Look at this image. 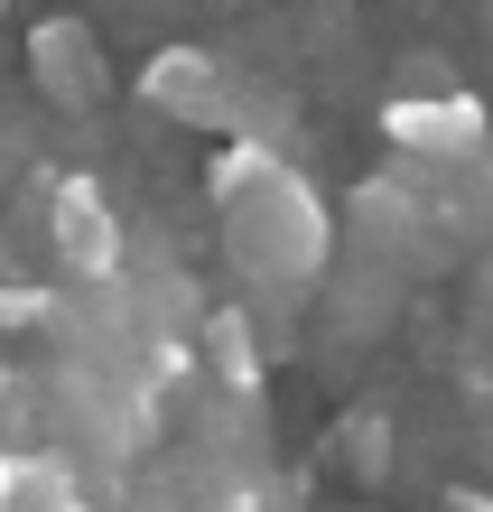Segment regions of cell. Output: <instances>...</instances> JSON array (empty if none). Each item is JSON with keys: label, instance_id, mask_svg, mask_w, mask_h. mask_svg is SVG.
<instances>
[{"label": "cell", "instance_id": "8", "mask_svg": "<svg viewBox=\"0 0 493 512\" xmlns=\"http://www.w3.org/2000/svg\"><path fill=\"white\" fill-rule=\"evenodd\" d=\"M484 19H493V10H484Z\"/></svg>", "mask_w": 493, "mask_h": 512}, {"label": "cell", "instance_id": "3", "mask_svg": "<svg viewBox=\"0 0 493 512\" xmlns=\"http://www.w3.org/2000/svg\"><path fill=\"white\" fill-rule=\"evenodd\" d=\"M47 233H56V261H66L75 289H112L121 270H131V233H121L112 196L94 187V177H56L47 196Z\"/></svg>", "mask_w": 493, "mask_h": 512}, {"label": "cell", "instance_id": "1", "mask_svg": "<svg viewBox=\"0 0 493 512\" xmlns=\"http://www.w3.org/2000/svg\"><path fill=\"white\" fill-rule=\"evenodd\" d=\"M214 215H224V252L261 298H298L326 280L335 261V215L289 159L270 149H224L214 159Z\"/></svg>", "mask_w": 493, "mask_h": 512}, {"label": "cell", "instance_id": "4", "mask_svg": "<svg viewBox=\"0 0 493 512\" xmlns=\"http://www.w3.org/2000/svg\"><path fill=\"white\" fill-rule=\"evenodd\" d=\"M28 75H38V94L56 103V112H94L103 103V38L84 19H38L28 28Z\"/></svg>", "mask_w": 493, "mask_h": 512}, {"label": "cell", "instance_id": "2", "mask_svg": "<svg viewBox=\"0 0 493 512\" xmlns=\"http://www.w3.org/2000/svg\"><path fill=\"white\" fill-rule=\"evenodd\" d=\"M382 140H391L410 168H475L484 149H493V122H484L475 94L438 84V94H391V103H382Z\"/></svg>", "mask_w": 493, "mask_h": 512}, {"label": "cell", "instance_id": "5", "mask_svg": "<svg viewBox=\"0 0 493 512\" xmlns=\"http://www.w3.org/2000/svg\"><path fill=\"white\" fill-rule=\"evenodd\" d=\"M205 364H214V382H224V401H252L261 391V326L242 317V308H205Z\"/></svg>", "mask_w": 493, "mask_h": 512}, {"label": "cell", "instance_id": "7", "mask_svg": "<svg viewBox=\"0 0 493 512\" xmlns=\"http://www.w3.org/2000/svg\"><path fill=\"white\" fill-rule=\"evenodd\" d=\"M10 475H19V447H0V512H10Z\"/></svg>", "mask_w": 493, "mask_h": 512}, {"label": "cell", "instance_id": "6", "mask_svg": "<svg viewBox=\"0 0 493 512\" xmlns=\"http://www.w3.org/2000/svg\"><path fill=\"white\" fill-rule=\"evenodd\" d=\"M438 512H493V494H447Z\"/></svg>", "mask_w": 493, "mask_h": 512}]
</instances>
